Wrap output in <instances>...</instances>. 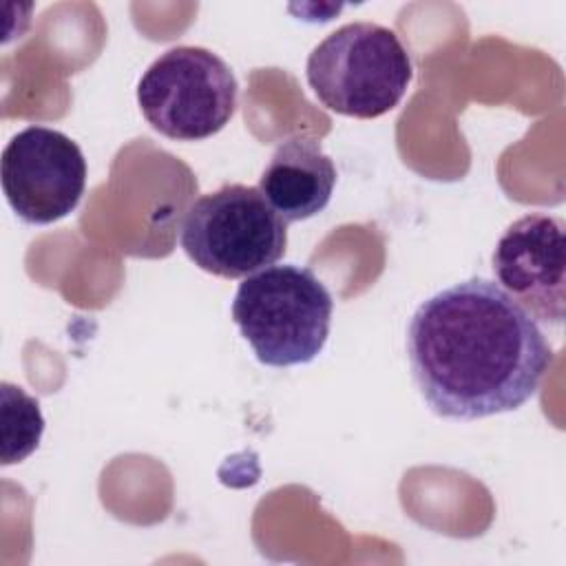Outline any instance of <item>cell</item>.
<instances>
[{"instance_id":"1","label":"cell","mask_w":566,"mask_h":566,"mask_svg":"<svg viewBox=\"0 0 566 566\" xmlns=\"http://www.w3.org/2000/svg\"><path fill=\"white\" fill-rule=\"evenodd\" d=\"M407 358L436 416L478 420L515 411L535 396L553 352L511 294L473 276L418 305L407 327Z\"/></svg>"},{"instance_id":"2","label":"cell","mask_w":566,"mask_h":566,"mask_svg":"<svg viewBox=\"0 0 566 566\" xmlns=\"http://www.w3.org/2000/svg\"><path fill=\"white\" fill-rule=\"evenodd\" d=\"M332 294L310 270L270 265L245 276L232 301V321L268 367L312 363L327 343Z\"/></svg>"},{"instance_id":"3","label":"cell","mask_w":566,"mask_h":566,"mask_svg":"<svg viewBox=\"0 0 566 566\" xmlns=\"http://www.w3.org/2000/svg\"><path fill=\"white\" fill-rule=\"evenodd\" d=\"M305 75L325 108L374 119L400 104L413 66L391 29L376 22H347L312 49Z\"/></svg>"},{"instance_id":"4","label":"cell","mask_w":566,"mask_h":566,"mask_svg":"<svg viewBox=\"0 0 566 566\" xmlns=\"http://www.w3.org/2000/svg\"><path fill=\"white\" fill-rule=\"evenodd\" d=\"M179 241L188 259L203 272L241 279L283 256L287 223L259 188L223 184L186 210Z\"/></svg>"},{"instance_id":"5","label":"cell","mask_w":566,"mask_h":566,"mask_svg":"<svg viewBox=\"0 0 566 566\" xmlns=\"http://www.w3.org/2000/svg\"><path fill=\"white\" fill-rule=\"evenodd\" d=\"M237 95L232 69L203 46L168 49L137 84V104L146 122L179 142L219 133L237 111Z\"/></svg>"},{"instance_id":"6","label":"cell","mask_w":566,"mask_h":566,"mask_svg":"<svg viewBox=\"0 0 566 566\" xmlns=\"http://www.w3.org/2000/svg\"><path fill=\"white\" fill-rule=\"evenodd\" d=\"M0 175L11 210L27 223L46 226L77 208L86 188V159L62 130L27 126L7 142Z\"/></svg>"},{"instance_id":"7","label":"cell","mask_w":566,"mask_h":566,"mask_svg":"<svg viewBox=\"0 0 566 566\" xmlns=\"http://www.w3.org/2000/svg\"><path fill=\"white\" fill-rule=\"evenodd\" d=\"M564 221L531 212L513 221L495 243L493 272L535 321L564 323L566 303V239Z\"/></svg>"},{"instance_id":"8","label":"cell","mask_w":566,"mask_h":566,"mask_svg":"<svg viewBox=\"0 0 566 566\" xmlns=\"http://www.w3.org/2000/svg\"><path fill=\"white\" fill-rule=\"evenodd\" d=\"M336 168L318 139L310 135L287 137L272 153L259 179V190L276 214L305 221L323 212L332 199Z\"/></svg>"},{"instance_id":"9","label":"cell","mask_w":566,"mask_h":566,"mask_svg":"<svg viewBox=\"0 0 566 566\" xmlns=\"http://www.w3.org/2000/svg\"><path fill=\"white\" fill-rule=\"evenodd\" d=\"M44 418L35 398L2 382V464L22 462L40 442Z\"/></svg>"}]
</instances>
